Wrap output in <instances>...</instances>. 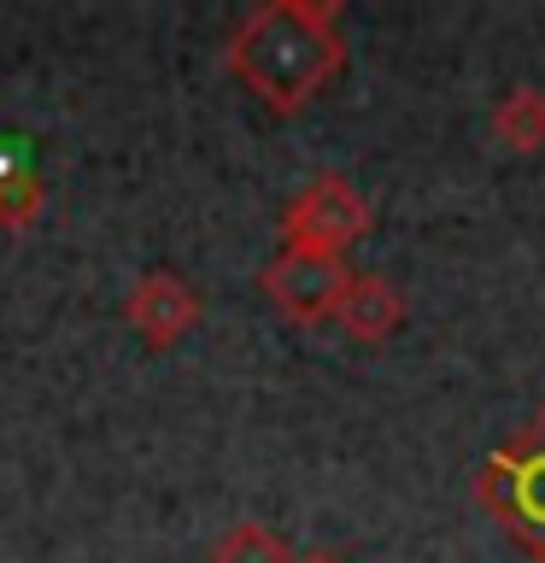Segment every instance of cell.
<instances>
[{
    "mask_svg": "<svg viewBox=\"0 0 545 563\" xmlns=\"http://www.w3.org/2000/svg\"><path fill=\"white\" fill-rule=\"evenodd\" d=\"M229 77L264 100V112L299 118L346 70L341 0H258L223 42Z\"/></svg>",
    "mask_w": 545,
    "mask_h": 563,
    "instance_id": "obj_1",
    "label": "cell"
},
{
    "mask_svg": "<svg viewBox=\"0 0 545 563\" xmlns=\"http://www.w3.org/2000/svg\"><path fill=\"white\" fill-rule=\"evenodd\" d=\"M475 499L534 563H545V411H534L475 475Z\"/></svg>",
    "mask_w": 545,
    "mask_h": 563,
    "instance_id": "obj_2",
    "label": "cell"
},
{
    "mask_svg": "<svg viewBox=\"0 0 545 563\" xmlns=\"http://www.w3.org/2000/svg\"><path fill=\"white\" fill-rule=\"evenodd\" d=\"M369 223H376V211H369V200L358 194V183L341 170H329L288 200V211H281V246L346 258V246H358L369 235Z\"/></svg>",
    "mask_w": 545,
    "mask_h": 563,
    "instance_id": "obj_3",
    "label": "cell"
},
{
    "mask_svg": "<svg viewBox=\"0 0 545 563\" xmlns=\"http://www.w3.org/2000/svg\"><path fill=\"white\" fill-rule=\"evenodd\" d=\"M352 264L334 258V253H305V246H281V253L258 271V288L264 299L288 317L299 329H316L329 323L334 306H341V288H346Z\"/></svg>",
    "mask_w": 545,
    "mask_h": 563,
    "instance_id": "obj_4",
    "label": "cell"
},
{
    "mask_svg": "<svg viewBox=\"0 0 545 563\" xmlns=\"http://www.w3.org/2000/svg\"><path fill=\"white\" fill-rule=\"evenodd\" d=\"M200 317H205V299L176 271H147V276L130 282V294H123V323H130L141 334V346H153V352L182 346L188 334L200 329Z\"/></svg>",
    "mask_w": 545,
    "mask_h": 563,
    "instance_id": "obj_5",
    "label": "cell"
},
{
    "mask_svg": "<svg viewBox=\"0 0 545 563\" xmlns=\"http://www.w3.org/2000/svg\"><path fill=\"white\" fill-rule=\"evenodd\" d=\"M404 311H411V306H404V294H399L393 276L352 271L346 288H341V306H334V323H341L352 341L381 346V341H393V334L404 329Z\"/></svg>",
    "mask_w": 545,
    "mask_h": 563,
    "instance_id": "obj_6",
    "label": "cell"
},
{
    "mask_svg": "<svg viewBox=\"0 0 545 563\" xmlns=\"http://www.w3.org/2000/svg\"><path fill=\"white\" fill-rule=\"evenodd\" d=\"M487 130L504 153H545V88L516 82L487 112Z\"/></svg>",
    "mask_w": 545,
    "mask_h": 563,
    "instance_id": "obj_7",
    "label": "cell"
},
{
    "mask_svg": "<svg viewBox=\"0 0 545 563\" xmlns=\"http://www.w3.org/2000/svg\"><path fill=\"white\" fill-rule=\"evenodd\" d=\"M47 206V188L42 176H35V165L18 147L0 153V229H12V235H30L35 218H42Z\"/></svg>",
    "mask_w": 545,
    "mask_h": 563,
    "instance_id": "obj_8",
    "label": "cell"
},
{
    "mask_svg": "<svg viewBox=\"0 0 545 563\" xmlns=\"http://www.w3.org/2000/svg\"><path fill=\"white\" fill-rule=\"evenodd\" d=\"M211 563H299V552L276 534V528L235 522L218 534V545H211Z\"/></svg>",
    "mask_w": 545,
    "mask_h": 563,
    "instance_id": "obj_9",
    "label": "cell"
},
{
    "mask_svg": "<svg viewBox=\"0 0 545 563\" xmlns=\"http://www.w3.org/2000/svg\"><path fill=\"white\" fill-rule=\"evenodd\" d=\"M299 563H341L334 552H311V558H299Z\"/></svg>",
    "mask_w": 545,
    "mask_h": 563,
    "instance_id": "obj_10",
    "label": "cell"
}]
</instances>
